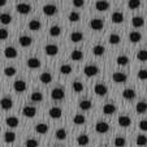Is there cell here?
Masks as SVG:
<instances>
[{
  "instance_id": "6da1fadb",
  "label": "cell",
  "mask_w": 147,
  "mask_h": 147,
  "mask_svg": "<svg viewBox=\"0 0 147 147\" xmlns=\"http://www.w3.org/2000/svg\"><path fill=\"white\" fill-rule=\"evenodd\" d=\"M13 89H14V91H16V92L21 94V92H24V91H26V90H28V85H26L25 81L17 80V81H14V83H13Z\"/></svg>"
},
{
  "instance_id": "7a4b0ae2",
  "label": "cell",
  "mask_w": 147,
  "mask_h": 147,
  "mask_svg": "<svg viewBox=\"0 0 147 147\" xmlns=\"http://www.w3.org/2000/svg\"><path fill=\"white\" fill-rule=\"evenodd\" d=\"M83 73H85L86 77H94L99 73V68L96 65H86L85 69H83Z\"/></svg>"
},
{
  "instance_id": "3957f363",
  "label": "cell",
  "mask_w": 147,
  "mask_h": 147,
  "mask_svg": "<svg viewBox=\"0 0 147 147\" xmlns=\"http://www.w3.org/2000/svg\"><path fill=\"white\" fill-rule=\"evenodd\" d=\"M95 130L99 134H106V133H108V130H109V125L107 124L106 121H99L95 125Z\"/></svg>"
},
{
  "instance_id": "277c9868",
  "label": "cell",
  "mask_w": 147,
  "mask_h": 147,
  "mask_svg": "<svg viewBox=\"0 0 147 147\" xmlns=\"http://www.w3.org/2000/svg\"><path fill=\"white\" fill-rule=\"evenodd\" d=\"M16 11L18 12L20 14H29L31 12V5L26 3H18L16 5Z\"/></svg>"
},
{
  "instance_id": "5b68a950",
  "label": "cell",
  "mask_w": 147,
  "mask_h": 147,
  "mask_svg": "<svg viewBox=\"0 0 147 147\" xmlns=\"http://www.w3.org/2000/svg\"><path fill=\"white\" fill-rule=\"evenodd\" d=\"M90 28L95 31L102 30V29L104 28V21L100 18H92L91 21H90Z\"/></svg>"
},
{
  "instance_id": "8992f818",
  "label": "cell",
  "mask_w": 147,
  "mask_h": 147,
  "mask_svg": "<svg viewBox=\"0 0 147 147\" xmlns=\"http://www.w3.org/2000/svg\"><path fill=\"white\" fill-rule=\"evenodd\" d=\"M65 96V92L63 89H60V87H56V89H53L52 91H51V98H52L53 100H61V99H64Z\"/></svg>"
},
{
  "instance_id": "52a82bcc",
  "label": "cell",
  "mask_w": 147,
  "mask_h": 147,
  "mask_svg": "<svg viewBox=\"0 0 147 147\" xmlns=\"http://www.w3.org/2000/svg\"><path fill=\"white\" fill-rule=\"evenodd\" d=\"M117 122H119V125L121 128H128V126L131 125V119L129 116H126V115H121L117 119Z\"/></svg>"
},
{
  "instance_id": "ba28073f",
  "label": "cell",
  "mask_w": 147,
  "mask_h": 147,
  "mask_svg": "<svg viewBox=\"0 0 147 147\" xmlns=\"http://www.w3.org/2000/svg\"><path fill=\"white\" fill-rule=\"evenodd\" d=\"M42 11H43V13H45L46 16H55V14L57 13V7L53 5V4H46Z\"/></svg>"
},
{
  "instance_id": "9c48e42d",
  "label": "cell",
  "mask_w": 147,
  "mask_h": 147,
  "mask_svg": "<svg viewBox=\"0 0 147 147\" xmlns=\"http://www.w3.org/2000/svg\"><path fill=\"white\" fill-rule=\"evenodd\" d=\"M109 7H111V4H109L107 0H98L96 3H95V8H96V11H99V12L108 11Z\"/></svg>"
},
{
  "instance_id": "30bf717a",
  "label": "cell",
  "mask_w": 147,
  "mask_h": 147,
  "mask_svg": "<svg viewBox=\"0 0 147 147\" xmlns=\"http://www.w3.org/2000/svg\"><path fill=\"white\" fill-rule=\"evenodd\" d=\"M94 91H95V94L99 95V96H104V95H107V92H108V89H107V86L104 83H96L94 87Z\"/></svg>"
},
{
  "instance_id": "8fae6325",
  "label": "cell",
  "mask_w": 147,
  "mask_h": 147,
  "mask_svg": "<svg viewBox=\"0 0 147 147\" xmlns=\"http://www.w3.org/2000/svg\"><path fill=\"white\" fill-rule=\"evenodd\" d=\"M22 115L25 117H28V119H31V117H34L36 115V108L33 106H26L24 107L22 109Z\"/></svg>"
},
{
  "instance_id": "7c38bea8",
  "label": "cell",
  "mask_w": 147,
  "mask_h": 147,
  "mask_svg": "<svg viewBox=\"0 0 147 147\" xmlns=\"http://www.w3.org/2000/svg\"><path fill=\"white\" fill-rule=\"evenodd\" d=\"M45 52H46V55H48V56H56L59 53V47L56 45H47L45 47Z\"/></svg>"
},
{
  "instance_id": "4fadbf2b",
  "label": "cell",
  "mask_w": 147,
  "mask_h": 147,
  "mask_svg": "<svg viewBox=\"0 0 147 147\" xmlns=\"http://www.w3.org/2000/svg\"><path fill=\"white\" fill-rule=\"evenodd\" d=\"M112 80H113L116 83H122L128 80V77H126V74L122 72H115L113 74H112Z\"/></svg>"
},
{
  "instance_id": "5bb4252c",
  "label": "cell",
  "mask_w": 147,
  "mask_h": 147,
  "mask_svg": "<svg viewBox=\"0 0 147 147\" xmlns=\"http://www.w3.org/2000/svg\"><path fill=\"white\" fill-rule=\"evenodd\" d=\"M4 56H5L7 59H16L17 56H18V52H17V50L14 47H7L5 50H4Z\"/></svg>"
},
{
  "instance_id": "9a60e30c",
  "label": "cell",
  "mask_w": 147,
  "mask_h": 147,
  "mask_svg": "<svg viewBox=\"0 0 147 147\" xmlns=\"http://www.w3.org/2000/svg\"><path fill=\"white\" fill-rule=\"evenodd\" d=\"M0 107L4 109V111H8L13 107V100L11 98H3V99L0 100Z\"/></svg>"
},
{
  "instance_id": "2e32d148",
  "label": "cell",
  "mask_w": 147,
  "mask_h": 147,
  "mask_svg": "<svg viewBox=\"0 0 147 147\" xmlns=\"http://www.w3.org/2000/svg\"><path fill=\"white\" fill-rule=\"evenodd\" d=\"M48 115H50L51 119L57 120L63 116V111H61V108H59V107H52V108L48 111Z\"/></svg>"
},
{
  "instance_id": "e0dca14e",
  "label": "cell",
  "mask_w": 147,
  "mask_h": 147,
  "mask_svg": "<svg viewBox=\"0 0 147 147\" xmlns=\"http://www.w3.org/2000/svg\"><path fill=\"white\" fill-rule=\"evenodd\" d=\"M18 43L22 46V47H29V46H31V43H33V39L29 35H21L18 38Z\"/></svg>"
},
{
  "instance_id": "ac0fdd59",
  "label": "cell",
  "mask_w": 147,
  "mask_h": 147,
  "mask_svg": "<svg viewBox=\"0 0 147 147\" xmlns=\"http://www.w3.org/2000/svg\"><path fill=\"white\" fill-rule=\"evenodd\" d=\"M40 65H42V63L38 57H30L28 60V67L30 68V69H38Z\"/></svg>"
},
{
  "instance_id": "d6986e66",
  "label": "cell",
  "mask_w": 147,
  "mask_h": 147,
  "mask_svg": "<svg viewBox=\"0 0 147 147\" xmlns=\"http://www.w3.org/2000/svg\"><path fill=\"white\" fill-rule=\"evenodd\" d=\"M48 130H50V128H48V125L47 124H36L35 125V131L38 134H42V136H43V134H47L48 133Z\"/></svg>"
},
{
  "instance_id": "ffe728a7",
  "label": "cell",
  "mask_w": 147,
  "mask_h": 147,
  "mask_svg": "<svg viewBox=\"0 0 147 147\" xmlns=\"http://www.w3.org/2000/svg\"><path fill=\"white\" fill-rule=\"evenodd\" d=\"M111 20L113 24H121L124 22V14L121 12H113L111 16Z\"/></svg>"
},
{
  "instance_id": "44dd1931",
  "label": "cell",
  "mask_w": 147,
  "mask_h": 147,
  "mask_svg": "<svg viewBox=\"0 0 147 147\" xmlns=\"http://www.w3.org/2000/svg\"><path fill=\"white\" fill-rule=\"evenodd\" d=\"M77 143H78V146H87V144L90 143L89 136H86V134H80V136L77 137Z\"/></svg>"
},
{
  "instance_id": "7402d4cb",
  "label": "cell",
  "mask_w": 147,
  "mask_h": 147,
  "mask_svg": "<svg viewBox=\"0 0 147 147\" xmlns=\"http://www.w3.org/2000/svg\"><path fill=\"white\" fill-rule=\"evenodd\" d=\"M5 124L8 125L9 128H17V126H18V124H20V121H18V119H17V117L9 116V117H7V119H5Z\"/></svg>"
},
{
  "instance_id": "603a6c76",
  "label": "cell",
  "mask_w": 147,
  "mask_h": 147,
  "mask_svg": "<svg viewBox=\"0 0 147 147\" xmlns=\"http://www.w3.org/2000/svg\"><path fill=\"white\" fill-rule=\"evenodd\" d=\"M129 40H130L131 43H138V42L142 40V34L139 33V31H131V33L129 34Z\"/></svg>"
},
{
  "instance_id": "cb8c5ba5",
  "label": "cell",
  "mask_w": 147,
  "mask_h": 147,
  "mask_svg": "<svg viewBox=\"0 0 147 147\" xmlns=\"http://www.w3.org/2000/svg\"><path fill=\"white\" fill-rule=\"evenodd\" d=\"M131 25H133L136 29L142 28V26L144 25V18H143V17H141V16L133 17V20H131Z\"/></svg>"
},
{
  "instance_id": "d4e9b609",
  "label": "cell",
  "mask_w": 147,
  "mask_h": 147,
  "mask_svg": "<svg viewBox=\"0 0 147 147\" xmlns=\"http://www.w3.org/2000/svg\"><path fill=\"white\" fill-rule=\"evenodd\" d=\"M122 96L126 100H133L134 98H136V91H134L133 89H125L124 91H122Z\"/></svg>"
},
{
  "instance_id": "484cf974",
  "label": "cell",
  "mask_w": 147,
  "mask_h": 147,
  "mask_svg": "<svg viewBox=\"0 0 147 147\" xmlns=\"http://www.w3.org/2000/svg\"><path fill=\"white\" fill-rule=\"evenodd\" d=\"M115 112H116V106L115 104H111V103L104 104V107H103V113L104 115H112Z\"/></svg>"
},
{
  "instance_id": "4316f807",
  "label": "cell",
  "mask_w": 147,
  "mask_h": 147,
  "mask_svg": "<svg viewBox=\"0 0 147 147\" xmlns=\"http://www.w3.org/2000/svg\"><path fill=\"white\" fill-rule=\"evenodd\" d=\"M83 39V34L81 33V31H73L72 34H70V40L73 42V43H78V42H81Z\"/></svg>"
},
{
  "instance_id": "83f0119b",
  "label": "cell",
  "mask_w": 147,
  "mask_h": 147,
  "mask_svg": "<svg viewBox=\"0 0 147 147\" xmlns=\"http://www.w3.org/2000/svg\"><path fill=\"white\" fill-rule=\"evenodd\" d=\"M4 141L7 143H13L16 141V133H13V131H5L4 133Z\"/></svg>"
},
{
  "instance_id": "f1b7e54d",
  "label": "cell",
  "mask_w": 147,
  "mask_h": 147,
  "mask_svg": "<svg viewBox=\"0 0 147 147\" xmlns=\"http://www.w3.org/2000/svg\"><path fill=\"white\" fill-rule=\"evenodd\" d=\"M40 28H42L40 21H38V20H31L30 22H29V29L31 31H38Z\"/></svg>"
},
{
  "instance_id": "f546056e",
  "label": "cell",
  "mask_w": 147,
  "mask_h": 147,
  "mask_svg": "<svg viewBox=\"0 0 147 147\" xmlns=\"http://www.w3.org/2000/svg\"><path fill=\"white\" fill-rule=\"evenodd\" d=\"M70 59H72L73 61H80L83 59V52L80 50H74L72 53H70Z\"/></svg>"
},
{
  "instance_id": "4dcf8cb0",
  "label": "cell",
  "mask_w": 147,
  "mask_h": 147,
  "mask_svg": "<svg viewBox=\"0 0 147 147\" xmlns=\"http://www.w3.org/2000/svg\"><path fill=\"white\" fill-rule=\"evenodd\" d=\"M0 22L3 25H9L12 22V16L9 13H1L0 14Z\"/></svg>"
},
{
  "instance_id": "1f68e13d",
  "label": "cell",
  "mask_w": 147,
  "mask_h": 147,
  "mask_svg": "<svg viewBox=\"0 0 147 147\" xmlns=\"http://www.w3.org/2000/svg\"><path fill=\"white\" fill-rule=\"evenodd\" d=\"M116 63H117V65H120V67H125V65L129 64V57L125 55H120L119 57L116 59Z\"/></svg>"
},
{
  "instance_id": "d6a6232c",
  "label": "cell",
  "mask_w": 147,
  "mask_h": 147,
  "mask_svg": "<svg viewBox=\"0 0 147 147\" xmlns=\"http://www.w3.org/2000/svg\"><path fill=\"white\" fill-rule=\"evenodd\" d=\"M55 137H56V139H59V141H64V139H67V130L63 128L57 129L55 133Z\"/></svg>"
},
{
  "instance_id": "836d02e7",
  "label": "cell",
  "mask_w": 147,
  "mask_h": 147,
  "mask_svg": "<svg viewBox=\"0 0 147 147\" xmlns=\"http://www.w3.org/2000/svg\"><path fill=\"white\" fill-rule=\"evenodd\" d=\"M39 80H40L42 83H50L51 81H52V76H51V73L45 72L39 76Z\"/></svg>"
},
{
  "instance_id": "e575fe53",
  "label": "cell",
  "mask_w": 147,
  "mask_h": 147,
  "mask_svg": "<svg viewBox=\"0 0 147 147\" xmlns=\"http://www.w3.org/2000/svg\"><path fill=\"white\" fill-rule=\"evenodd\" d=\"M30 100H31V102H34V103L42 102V100H43V94H42V92H39V91L33 92V94L30 95Z\"/></svg>"
},
{
  "instance_id": "d590c367",
  "label": "cell",
  "mask_w": 147,
  "mask_h": 147,
  "mask_svg": "<svg viewBox=\"0 0 147 147\" xmlns=\"http://www.w3.org/2000/svg\"><path fill=\"white\" fill-rule=\"evenodd\" d=\"M108 42L111 43V45H119L120 42H121V38H120V35L119 34H115V33H112L111 35L108 36Z\"/></svg>"
},
{
  "instance_id": "8d00e7d4",
  "label": "cell",
  "mask_w": 147,
  "mask_h": 147,
  "mask_svg": "<svg viewBox=\"0 0 147 147\" xmlns=\"http://www.w3.org/2000/svg\"><path fill=\"white\" fill-rule=\"evenodd\" d=\"M104 52H106V48L103 47V46H100V45L95 46V47L92 48V53H94L95 56H103Z\"/></svg>"
},
{
  "instance_id": "74e56055",
  "label": "cell",
  "mask_w": 147,
  "mask_h": 147,
  "mask_svg": "<svg viewBox=\"0 0 147 147\" xmlns=\"http://www.w3.org/2000/svg\"><path fill=\"white\" fill-rule=\"evenodd\" d=\"M141 7V0H128V8L129 9H138Z\"/></svg>"
},
{
  "instance_id": "f35d334b",
  "label": "cell",
  "mask_w": 147,
  "mask_h": 147,
  "mask_svg": "<svg viewBox=\"0 0 147 147\" xmlns=\"http://www.w3.org/2000/svg\"><path fill=\"white\" fill-rule=\"evenodd\" d=\"M91 107H92L91 100H82V102H80V108L83 109V111H89V109H91Z\"/></svg>"
},
{
  "instance_id": "ab89813d",
  "label": "cell",
  "mask_w": 147,
  "mask_h": 147,
  "mask_svg": "<svg viewBox=\"0 0 147 147\" xmlns=\"http://www.w3.org/2000/svg\"><path fill=\"white\" fill-rule=\"evenodd\" d=\"M68 18H69L70 22H78L80 18H81V14L78 13V12H76V11H72L69 13V16H68Z\"/></svg>"
},
{
  "instance_id": "60d3db41",
  "label": "cell",
  "mask_w": 147,
  "mask_h": 147,
  "mask_svg": "<svg viewBox=\"0 0 147 147\" xmlns=\"http://www.w3.org/2000/svg\"><path fill=\"white\" fill-rule=\"evenodd\" d=\"M136 111L138 112V113H144V112L147 111V103L146 102H139L136 106Z\"/></svg>"
},
{
  "instance_id": "b9f144b4",
  "label": "cell",
  "mask_w": 147,
  "mask_h": 147,
  "mask_svg": "<svg viewBox=\"0 0 147 147\" xmlns=\"http://www.w3.org/2000/svg\"><path fill=\"white\" fill-rule=\"evenodd\" d=\"M136 143H137V146H146L147 144V137L143 136V134H139L136 139Z\"/></svg>"
},
{
  "instance_id": "7bdbcfd3",
  "label": "cell",
  "mask_w": 147,
  "mask_h": 147,
  "mask_svg": "<svg viewBox=\"0 0 147 147\" xmlns=\"http://www.w3.org/2000/svg\"><path fill=\"white\" fill-rule=\"evenodd\" d=\"M85 121H86V119H85L83 115H76V116L73 117V122H74L76 125H83Z\"/></svg>"
},
{
  "instance_id": "ee69618b",
  "label": "cell",
  "mask_w": 147,
  "mask_h": 147,
  "mask_svg": "<svg viewBox=\"0 0 147 147\" xmlns=\"http://www.w3.org/2000/svg\"><path fill=\"white\" fill-rule=\"evenodd\" d=\"M16 73H17V69L14 67H7V68H4V74H5L7 77H13Z\"/></svg>"
},
{
  "instance_id": "f6af8a7d",
  "label": "cell",
  "mask_w": 147,
  "mask_h": 147,
  "mask_svg": "<svg viewBox=\"0 0 147 147\" xmlns=\"http://www.w3.org/2000/svg\"><path fill=\"white\" fill-rule=\"evenodd\" d=\"M60 73H61V74H65V76L70 74V73H72V67H70L69 64L61 65V67H60Z\"/></svg>"
},
{
  "instance_id": "bcb514c9",
  "label": "cell",
  "mask_w": 147,
  "mask_h": 147,
  "mask_svg": "<svg viewBox=\"0 0 147 147\" xmlns=\"http://www.w3.org/2000/svg\"><path fill=\"white\" fill-rule=\"evenodd\" d=\"M60 34H61V28L60 26L55 25V26H52V28L50 29V35L51 36H59Z\"/></svg>"
},
{
  "instance_id": "7dc6e473",
  "label": "cell",
  "mask_w": 147,
  "mask_h": 147,
  "mask_svg": "<svg viewBox=\"0 0 147 147\" xmlns=\"http://www.w3.org/2000/svg\"><path fill=\"white\" fill-rule=\"evenodd\" d=\"M126 144V139L124 137H116L115 138V146L116 147H125Z\"/></svg>"
},
{
  "instance_id": "c3c4849f",
  "label": "cell",
  "mask_w": 147,
  "mask_h": 147,
  "mask_svg": "<svg viewBox=\"0 0 147 147\" xmlns=\"http://www.w3.org/2000/svg\"><path fill=\"white\" fill-rule=\"evenodd\" d=\"M137 59L139 61H147V50H139L137 52Z\"/></svg>"
},
{
  "instance_id": "681fc988",
  "label": "cell",
  "mask_w": 147,
  "mask_h": 147,
  "mask_svg": "<svg viewBox=\"0 0 147 147\" xmlns=\"http://www.w3.org/2000/svg\"><path fill=\"white\" fill-rule=\"evenodd\" d=\"M73 91L76 92H81L83 91V83L80 82V81H76V82H73Z\"/></svg>"
},
{
  "instance_id": "f907efd6",
  "label": "cell",
  "mask_w": 147,
  "mask_h": 147,
  "mask_svg": "<svg viewBox=\"0 0 147 147\" xmlns=\"http://www.w3.org/2000/svg\"><path fill=\"white\" fill-rule=\"evenodd\" d=\"M25 146L26 147H38L39 146V142L34 138H29L28 141L25 142Z\"/></svg>"
},
{
  "instance_id": "816d5d0a",
  "label": "cell",
  "mask_w": 147,
  "mask_h": 147,
  "mask_svg": "<svg viewBox=\"0 0 147 147\" xmlns=\"http://www.w3.org/2000/svg\"><path fill=\"white\" fill-rule=\"evenodd\" d=\"M9 36V31L7 29H0V40H5Z\"/></svg>"
},
{
  "instance_id": "f5cc1de1",
  "label": "cell",
  "mask_w": 147,
  "mask_h": 147,
  "mask_svg": "<svg viewBox=\"0 0 147 147\" xmlns=\"http://www.w3.org/2000/svg\"><path fill=\"white\" fill-rule=\"evenodd\" d=\"M138 78L141 81H146L147 80V69H141L138 72Z\"/></svg>"
},
{
  "instance_id": "db71d44e",
  "label": "cell",
  "mask_w": 147,
  "mask_h": 147,
  "mask_svg": "<svg viewBox=\"0 0 147 147\" xmlns=\"http://www.w3.org/2000/svg\"><path fill=\"white\" fill-rule=\"evenodd\" d=\"M139 129L142 131H147V120H141L139 121Z\"/></svg>"
},
{
  "instance_id": "11a10c76",
  "label": "cell",
  "mask_w": 147,
  "mask_h": 147,
  "mask_svg": "<svg viewBox=\"0 0 147 147\" xmlns=\"http://www.w3.org/2000/svg\"><path fill=\"white\" fill-rule=\"evenodd\" d=\"M73 5L76 8H81V7L85 5V0H73Z\"/></svg>"
},
{
  "instance_id": "9f6ffc18",
  "label": "cell",
  "mask_w": 147,
  "mask_h": 147,
  "mask_svg": "<svg viewBox=\"0 0 147 147\" xmlns=\"http://www.w3.org/2000/svg\"><path fill=\"white\" fill-rule=\"evenodd\" d=\"M7 1H8V0H0V7H4L7 4Z\"/></svg>"
}]
</instances>
